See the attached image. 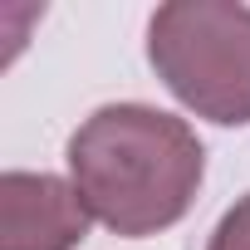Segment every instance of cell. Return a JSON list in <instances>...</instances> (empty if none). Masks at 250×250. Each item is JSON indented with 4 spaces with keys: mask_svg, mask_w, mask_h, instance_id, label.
Instances as JSON below:
<instances>
[{
    "mask_svg": "<svg viewBox=\"0 0 250 250\" xmlns=\"http://www.w3.org/2000/svg\"><path fill=\"white\" fill-rule=\"evenodd\" d=\"M206 177V152L182 118L147 103H108L69 138V182L113 235L177 226Z\"/></svg>",
    "mask_w": 250,
    "mask_h": 250,
    "instance_id": "obj_1",
    "label": "cell"
},
{
    "mask_svg": "<svg viewBox=\"0 0 250 250\" xmlns=\"http://www.w3.org/2000/svg\"><path fill=\"white\" fill-rule=\"evenodd\" d=\"M88 235V206L54 172L0 177V250H74Z\"/></svg>",
    "mask_w": 250,
    "mask_h": 250,
    "instance_id": "obj_3",
    "label": "cell"
},
{
    "mask_svg": "<svg viewBox=\"0 0 250 250\" xmlns=\"http://www.w3.org/2000/svg\"><path fill=\"white\" fill-rule=\"evenodd\" d=\"M147 59L196 118L250 123V5L172 0L147 25Z\"/></svg>",
    "mask_w": 250,
    "mask_h": 250,
    "instance_id": "obj_2",
    "label": "cell"
},
{
    "mask_svg": "<svg viewBox=\"0 0 250 250\" xmlns=\"http://www.w3.org/2000/svg\"><path fill=\"white\" fill-rule=\"evenodd\" d=\"M206 250H250V196H240V201L216 221Z\"/></svg>",
    "mask_w": 250,
    "mask_h": 250,
    "instance_id": "obj_4",
    "label": "cell"
}]
</instances>
